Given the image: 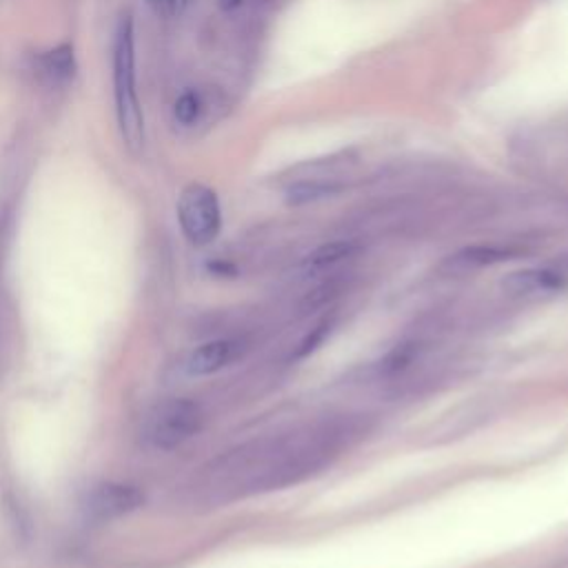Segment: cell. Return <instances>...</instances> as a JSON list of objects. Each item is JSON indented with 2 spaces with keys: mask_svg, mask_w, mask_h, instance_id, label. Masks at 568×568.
Wrapping results in <instances>:
<instances>
[{
  "mask_svg": "<svg viewBox=\"0 0 568 568\" xmlns=\"http://www.w3.org/2000/svg\"><path fill=\"white\" fill-rule=\"evenodd\" d=\"M114 99L121 136L132 154H141L145 149V116L136 90V43L132 17H123L116 30Z\"/></svg>",
  "mask_w": 568,
  "mask_h": 568,
  "instance_id": "6da1fadb",
  "label": "cell"
},
{
  "mask_svg": "<svg viewBox=\"0 0 568 568\" xmlns=\"http://www.w3.org/2000/svg\"><path fill=\"white\" fill-rule=\"evenodd\" d=\"M238 342L236 340H211L196 351L185 362V369L189 375H211L227 364H231L238 355Z\"/></svg>",
  "mask_w": 568,
  "mask_h": 568,
  "instance_id": "5b68a950",
  "label": "cell"
},
{
  "mask_svg": "<svg viewBox=\"0 0 568 568\" xmlns=\"http://www.w3.org/2000/svg\"><path fill=\"white\" fill-rule=\"evenodd\" d=\"M203 409L192 400H169L161 404L147 422V440L156 448H176L192 440L203 426Z\"/></svg>",
  "mask_w": 568,
  "mask_h": 568,
  "instance_id": "3957f363",
  "label": "cell"
},
{
  "mask_svg": "<svg viewBox=\"0 0 568 568\" xmlns=\"http://www.w3.org/2000/svg\"><path fill=\"white\" fill-rule=\"evenodd\" d=\"M200 110H203L200 96H198L196 92H185V94L176 101V105H174V116H176V121H178L180 125L189 127V125H194V123L198 121Z\"/></svg>",
  "mask_w": 568,
  "mask_h": 568,
  "instance_id": "30bf717a",
  "label": "cell"
},
{
  "mask_svg": "<svg viewBox=\"0 0 568 568\" xmlns=\"http://www.w3.org/2000/svg\"><path fill=\"white\" fill-rule=\"evenodd\" d=\"M149 3L152 6H161V3H165V0H149Z\"/></svg>",
  "mask_w": 568,
  "mask_h": 568,
  "instance_id": "9a60e30c",
  "label": "cell"
},
{
  "mask_svg": "<svg viewBox=\"0 0 568 568\" xmlns=\"http://www.w3.org/2000/svg\"><path fill=\"white\" fill-rule=\"evenodd\" d=\"M218 3H220V8H223L225 12H234L236 8H240L242 0H218Z\"/></svg>",
  "mask_w": 568,
  "mask_h": 568,
  "instance_id": "4fadbf2b",
  "label": "cell"
},
{
  "mask_svg": "<svg viewBox=\"0 0 568 568\" xmlns=\"http://www.w3.org/2000/svg\"><path fill=\"white\" fill-rule=\"evenodd\" d=\"M41 70L54 83L72 81L76 76V54H74V48L70 43H63V45L50 50L41 59Z\"/></svg>",
  "mask_w": 568,
  "mask_h": 568,
  "instance_id": "52a82bcc",
  "label": "cell"
},
{
  "mask_svg": "<svg viewBox=\"0 0 568 568\" xmlns=\"http://www.w3.org/2000/svg\"><path fill=\"white\" fill-rule=\"evenodd\" d=\"M169 3H172L174 12H183V10H185V6L189 3V0H169Z\"/></svg>",
  "mask_w": 568,
  "mask_h": 568,
  "instance_id": "5bb4252c",
  "label": "cell"
},
{
  "mask_svg": "<svg viewBox=\"0 0 568 568\" xmlns=\"http://www.w3.org/2000/svg\"><path fill=\"white\" fill-rule=\"evenodd\" d=\"M333 189L327 185H296L289 189V203L293 205H304V203H313L320 200L324 196H329Z\"/></svg>",
  "mask_w": 568,
  "mask_h": 568,
  "instance_id": "8fae6325",
  "label": "cell"
},
{
  "mask_svg": "<svg viewBox=\"0 0 568 568\" xmlns=\"http://www.w3.org/2000/svg\"><path fill=\"white\" fill-rule=\"evenodd\" d=\"M145 495L130 484H103L90 499V513L96 519H114L136 510Z\"/></svg>",
  "mask_w": 568,
  "mask_h": 568,
  "instance_id": "277c9868",
  "label": "cell"
},
{
  "mask_svg": "<svg viewBox=\"0 0 568 568\" xmlns=\"http://www.w3.org/2000/svg\"><path fill=\"white\" fill-rule=\"evenodd\" d=\"M178 220L187 240L196 247L214 242L223 227L218 196L211 187L192 183L183 189L178 200Z\"/></svg>",
  "mask_w": 568,
  "mask_h": 568,
  "instance_id": "7a4b0ae2",
  "label": "cell"
},
{
  "mask_svg": "<svg viewBox=\"0 0 568 568\" xmlns=\"http://www.w3.org/2000/svg\"><path fill=\"white\" fill-rule=\"evenodd\" d=\"M504 287L513 293H557L566 289V276L555 269H524L510 273Z\"/></svg>",
  "mask_w": 568,
  "mask_h": 568,
  "instance_id": "8992f818",
  "label": "cell"
},
{
  "mask_svg": "<svg viewBox=\"0 0 568 568\" xmlns=\"http://www.w3.org/2000/svg\"><path fill=\"white\" fill-rule=\"evenodd\" d=\"M355 254V245L353 242H329L318 247L311 256H307V260L302 262V269L307 273H316V271H324L329 267L340 265L342 260L351 258Z\"/></svg>",
  "mask_w": 568,
  "mask_h": 568,
  "instance_id": "ba28073f",
  "label": "cell"
},
{
  "mask_svg": "<svg viewBox=\"0 0 568 568\" xmlns=\"http://www.w3.org/2000/svg\"><path fill=\"white\" fill-rule=\"evenodd\" d=\"M411 360H413V347H411V344H402V347H397V349L386 358L384 366H386L389 371H400V369H404Z\"/></svg>",
  "mask_w": 568,
  "mask_h": 568,
  "instance_id": "7c38bea8",
  "label": "cell"
},
{
  "mask_svg": "<svg viewBox=\"0 0 568 568\" xmlns=\"http://www.w3.org/2000/svg\"><path fill=\"white\" fill-rule=\"evenodd\" d=\"M510 256H513V251L499 249V247H468L451 258V267L453 269H477V267L504 262Z\"/></svg>",
  "mask_w": 568,
  "mask_h": 568,
  "instance_id": "9c48e42d",
  "label": "cell"
}]
</instances>
